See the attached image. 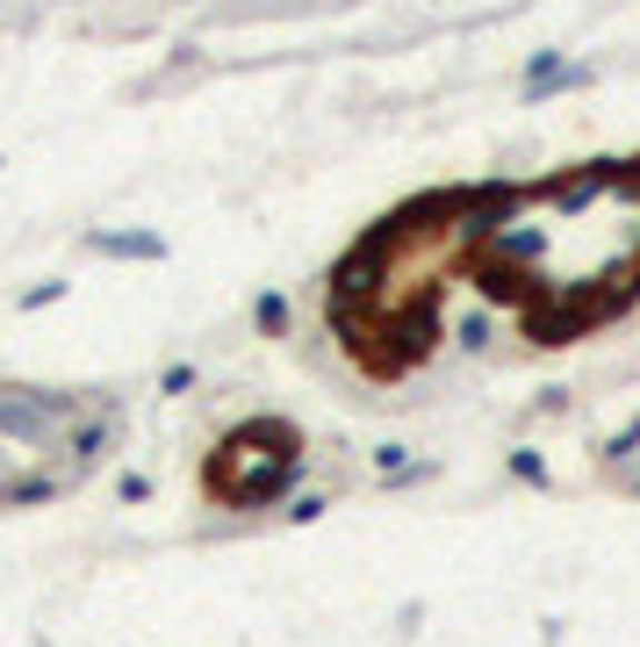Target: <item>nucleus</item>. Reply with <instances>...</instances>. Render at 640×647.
<instances>
[{
    "label": "nucleus",
    "instance_id": "nucleus-2",
    "mask_svg": "<svg viewBox=\"0 0 640 647\" xmlns=\"http://www.w3.org/2000/svg\"><path fill=\"white\" fill-rule=\"evenodd\" d=\"M259 324H267V331H281V324H288V302L281 296H259Z\"/></svg>",
    "mask_w": 640,
    "mask_h": 647
},
{
    "label": "nucleus",
    "instance_id": "nucleus-1",
    "mask_svg": "<svg viewBox=\"0 0 640 647\" xmlns=\"http://www.w3.org/2000/svg\"><path fill=\"white\" fill-rule=\"evenodd\" d=\"M94 252H116V259H159L166 245L151 238V230H109V238H94Z\"/></svg>",
    "mask_w": 640,
    "mask_h": 647
}]
</instances>
